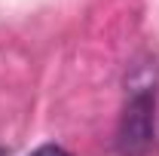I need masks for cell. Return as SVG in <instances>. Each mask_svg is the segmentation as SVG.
Listing matches in <instances>:
<instances>
[{"instance_id":"obj_1","label":"cell","mask_w":159,"mask_h":156,"mask_svg":"<svg viewBox=\"0 0 159 156\" xmlns=\"http://www.w3.org/2000/svg\"><path fill=\"white\" fill-rule=\"evenodd\" d=\"M119 156H150L156 150V89H135L119 117L116 129Z\"/></svg>"},{"instance_id":"obj_2","label":"cell","mask_w":159,"mask_h":156,"mask_svg":"<svg viewBox=\"0 0 159 156\" xmlns=\"http://www.w3.org/2000/svg\"><path fill=\"white\" fill-rule=\"evenodd\" d=\"M31 156H74V153L67 147H61V144H40Z\"/></svg>"},{"instance_id":"obj_3","label":"cell","mask_w":159,"mask_h":156,"mask_svg":"<svg viewBox=\"0 0 159 156\" xmlns=\"http://www.w3.org/2000/svg\"><path fill=\"white\" fill-rule=\"evenodd\" d=\"M0 156H6V150H3V147H0Z\"/></svg>"}]
</instances>
